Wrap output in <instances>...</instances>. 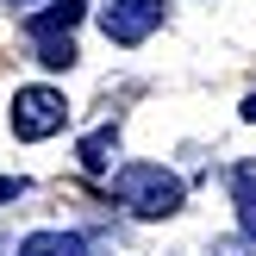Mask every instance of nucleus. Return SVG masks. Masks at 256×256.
Segmentation results:
<instances>
[{"instance_id":"7ed1b4c3","label":"nucleus","mask_w":256,"mask_h":256,"mask_svg":"<svg viewBox=\"0 0 256 256\" xmlns=\"http://www.w3.org/2000/svg\"><path fill=\"white\" fill-rule=\"evenodd\" d=\"M156 25H162V0H106V6H100L106 44H144Z\"/></svg>"},{"instance_id":"39448f33","label":"nucleus","mask_w":256,"mask_h":256,"mask_svg":"<svg viewBox=\"0 0 256 256\" xmlns=\"http://www.w3.org/2000/svg\"><path fill=\"white\" fill-rule=\"evenodd\" d=\"M19 256H88V238H75V232H32L19 244Z\"/></svg>"},{"instance_id":"6e6552de","label":"nucleus","mask_w":256,"mask_h":256,"mask_svg":"<svg viewBox=\"0 0 256 256\" xmlns=\"http://www.w3.org/2000/svg\"><path fill=\"white\" fill-rule=\"evenodd\" d=\"M38 62H44V69H69V62H75V44H69V32H50V38H38Z\"/></svg>"},{"instance_id":"1a4fd4ad","label":"nucleus","mask_w":256,"mask_h":256,"mask_svg":"<svg viewBox=\"0 0 256 256\" xmlns=\"http://www.w3.org/2000/svg\"><path fill=\"white\" fill-rule=\"evenodd\" d=\"M212 256H256L250 238H225V244H212Z\"/></svg>"},{"instance_id":"0eeeda50","label":"nucleus","mask_w":256,"mask_h":256,"mask_svg":"<svg viewBox=\"0 0 256 256\" xmlns=\"http://www.w3.org/2000/svg\"><path fill=\"white\" fill-rule=\"evenodd\" d=\"M88 12V0H56V6H44V12H32V38H50V32H69L75 19Z\"/></svg>"},{"instance_id":"f8f14e48","label":"nucleus","mask_w":256,"mask_h":256,"mask_svg":"<svg viewBox=\"0 0 256 256\" xmlns=\"http://www.w3.org/2000/svg\"><path fill=\"white\" fill-rule=\"evenodd\" d=\"M12 6H25V0H12Z\"/></svg>"},{"instance_id":"20e7f679","label":"nucleus","mask_w":256,"mask_h":256,"mask_svg":"<svg viewBox=\"0 0 256 256\" xmlns=\"http://www.w3.org/2000/svg\"><path fill=\"white\" fill-rule=\"evenodd\" d=\"M232 194H238V225H244V238L256 244V162H238L232 169Z\"/></svg>"},{"instance_id":"f03ea898","label":"nucleus","mask_w":256,"mask_h":256,"mask_svg":"<svg viewBox=\"0 0 256 256\" xmlns=\"http://www.w3.org/2000/svg\"><path fill=\"white\" fill-rule=\"evenodd\" d=\"M62 119H69V100H62L56 88H19V94H12V132H19L25 144L62 132Z\"/></svg>"},{"instance_id":"9d476101","label":"nucleus","mask_w":256,"mask_h":256,"mask_svg":"<svg viewBox=\"0 0 256 256\" xmlns=\"http://www.w3.org/2000/svg\"><path fill=\"white\" fill-rule=\"evenodd\" d=\"M25 194V182H19V175H0V200H19Z\"/></svg>"},{"instance_id":"9b49d317","label":"nucleus","mask_w":256,"mask_h":256,"mask_svg":"<svg viewBox=\"0 0 256 256\" xmlns=\"http://www.w3.org/2000/svg\"><path fill=\"white\" fill-rule=\"evenodd\" d=\"M244 119H256V100H244Z\"/></svg>"},{"instance_id":"f257e3e1","label":"nucleus","mask_w":256,"mask_h":256,"mask_svg":"<svg viewBox=\"0 0 256 256\" xmlns=\"http://www.w3.org/2000/svg\"><path fill=\"white\" fill-rule=\"evenodd\" d=\"M112 194H119L138 219H169V212L182 206V182H175L162 162H125V169L112 175Z\"/></svg>"},{"instance_id":"423d86ee","label":"nucleus","mask_w":256,"mask_h":256,"mask_svg":"<svg viewBox=\"0 0 256 256\" xmlns=\"http://www.w3.org/2000/svg\"><path fill=\"white\" fill-rule=\"evenodd\" d=\"M112 156H119V132H112V125H100L94 138H82V169L88 175H106Z\"/></svg>"}]
</instances>
